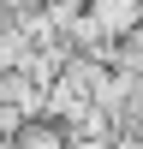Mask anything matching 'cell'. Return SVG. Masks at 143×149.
<instances>
[{"label": "cell", "mask_w": 143, "mask_h": 149, "mask_svg": "<svg viewBox=\"0 0 143 149\" xmlns=\"http://www.w3.org/2000/svg\"><path fill=\"white\" fill-rule=\"evenodd\" d=\"M137 12H143V0H83V18H90L107 42H125V36L137 30Z\"/></svg>", "instance_id": "cell-1"}, {"label": "cell", "mask_w": 143, "mask_h": 149, "mask_svg": "<svg viewBox=\"0 0 143 149\" xmlns=\"http://www.w3.org/2000/svg\"><path fill=\"white\" fill-rule=\"evenodd\" d=\"M12 149H66V131L54 119H24L18 137H12Z\"/></svg>", "instance_id": "cell-2"}, {"label": "cell", "mask_w": 143, "mask_h": 149, "mask_svg": "<svg viewBox=\"0 0 143 149\" xmlns=\"http://www.w3.org/2000/svg\"><path fill=\"white\" fill-rule=\"evenodd\" d=\"M107 149H143V137H113Z\"/></svg>", "instance_id": "cell-3"}]
</instances>
